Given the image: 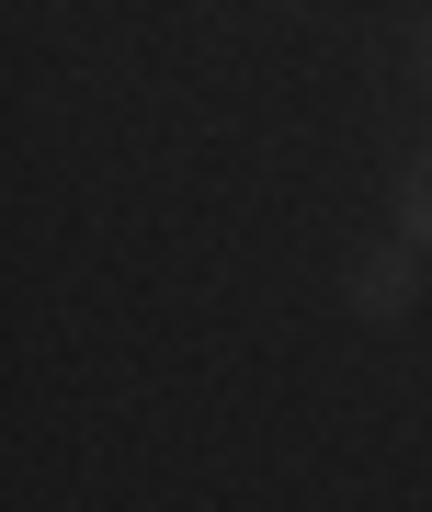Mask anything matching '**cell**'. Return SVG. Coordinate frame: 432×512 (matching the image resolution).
I'll return each mask as SVG.
<instances>
[{
    "instance_id": "cell-1",
    "label": "cell",
    "mask_w": 432,
    "mask_h": 512,
    "mask_svg": "<svg viewBox=\"0 0 432 512\" xmlns=\"http://www.w3.org/2000/svg\"><path fill=\"white\" fill-rule=\"evenodd\" d=\"M410 251H421V239H398V251L364 262V285H353V308H364V319H398V308H410Z\"/></svg>"
},
{
    "instance_id": "cell-2",
    "label": "cell",
    "mask_w": 432,
    "mask_h": 512,
    "mask_svg": "<svg viewBox=\"0 0 432 512\" xmlns=\"http://www.w3.org/2000/svg\"><path fill=\"white\" fill-rule=\"evenodd\" d=\"M398 239L432 251V160H410V183H398Z\"/></svg>"
},
{
    "instance_id": "cell-3",
    "label": "cell",
    "mask_w": 432,
    "mask_h": 512,
    "mask_svg": "<svg viewBox=\"0 0 432 512\" xmlns=\"http://www.w3.org/2000/svg\"><path fill=\"white\" fill-rule=\"evenodd\" d=\"M421 69H432V46H421Z\"/></svg>"
}]
</instances>
